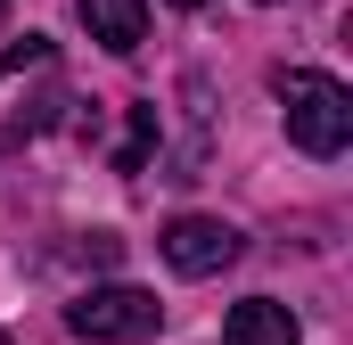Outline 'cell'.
<instances>
[{
  "label": "cell",
  "instance_id": "obj_2",
  "mask_svg": "<svg viewBox=\"0 0 353 345\" xmlns=\"http://www.w3.org/2000/svg\"><path fill=\"white\" fill-rule=\"evenodd\" d=\"M157 321H165V304H157L148 288H132V279L83 288V296L66 304V329L90 337V345H140V337H157Z\"/></svg>",
  "mask_w": 353,
  "mask_h": 345
},
{
  "label": "cell",
  "instance_id": "obj_7",
  "mask_svg": "<svg viewBox=\"0 0 353 345\" xmlns=\"http://www.w3.org/2000/svg\"><path fill=\"white\" fill-rule=\"evenodd\" d=\"M41 58H50V41H41V33H25V41H17V50H8V58H0V83H8V75H17V66H41Z\"/></svg>",
  "mask_w": 353,
  "mask_h": 345
},
{
  "label": "cell",
  "instance_id": "obj_3",
  "mask_svg": "<svg viewBox=\"0 0 353 345\" xmlns=\"http://www.w3.org/2000/svg\"><path fill=\"white\" fill-rule=\"evenodd\" d=\"M157 247H165V263H173L181 279H214V271L239 263V230L222 214H181V222H165Z\"/></svg>",
  "mask_w": 353,
  "mask_h": 345
},
{
  "label": "cell",
  "instance_id": "obj_1",
  "mask_svg": "<svg viewBox=\"0 0 353 345\" xmlns=\"http://www.w3.org/2000/svg\"><path fill=\"white\" fill-rule=\"evenodd\" d=\"M279 107H288V140L304 157H345L353 140V90L321 66H288L279 75Z\"/></svg>",
  "mask_w": 353,
  "mask_h": 345
},
{
  "label": "cell",
  "instance_id": "obj_5",
  "mask_svg": "<svg viewBox=\"0 0 353 345\" xmlns=\"http://www.w3.org/2000/svg\"><path fill=\"white\" fill-rule=\"evenodd\" d=\"M230 345H296L304 337V321L288 313V304H271V296H247V304H230Z\"/></svg>",
  "mask_w": 353,
  "mask_h": 345
},
{
  "label": "cell",
  "instance_id": "obj_9",
  "mask_svg": "<svg viewBox=\"0 0 353 345\" xmlns=\"http://www.w3.org/2000/svg\"><path fill=\"white\" fill-rule=\"evenodd\" d=\"M263 8H271V0H263Z\"/></svg>",
  "mask_w": 353,
  "mask_h": 345
},
{
  "label": "cell",
  "instance_id": "obj_6",
  "mask_svg": "<svg viewBox=\"0 0 353 345\" xmlns=\"http://www.w3.org/2000/svg\"><path fill=\"white\" fill-rule=\"evenodd\" d=\"M148 140H157V99L132 107V132H123V148H115V172H140V165H148Z\"/></svg>",
  "mask_w": 353,
  "mask_h": 345
},
{
  "label": "cell",
  "instance_id": "obj_4",
  "mask_svg": "<svg viewBox=\"0 0 353 345\" xmlns=\"http://www.w3.org/2000/svg\"><path fill=\"white\" fill-rule=\"evenodd\" d=\"M83 25L99 50H115V58H132L140 41H148V0H83Z\"/></svg>",
  "mask_w": 353,
  "mask_h": 345
},
{
  "label": "cell",
  "instance_id": "obj_8",
  "mask_svg": "<svg viewBox=\"0 0 353 345\" xmlns=\"http://www.w3.org/2000/svg\"><path fill=\"white\" fill-rule=\"evenodd\" d=\"M173 8H197V0H173Z\"/></svg>",
  "mask_w": 353,
  "mask_h": 345
}]
</instances>
